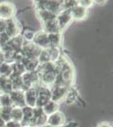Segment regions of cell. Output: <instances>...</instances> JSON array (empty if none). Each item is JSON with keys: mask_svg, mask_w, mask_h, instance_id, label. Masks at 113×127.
Masks as SVG:
<instances>
[{"mask_svg": "<svg viewBox=\"0 0 113 127\" xmlns=\"http://www.w3.org/2000/svg\"><path fill=\"white\" fill-rule=\"evenodd\" d=\"M71 16L74 17L75 19H82L85 17L86 11L83 7H74L73 9H72Z\"/></svg>", "mask_w": 113, "mask_h": 127, "instance_id": "obj_20", "label": "cell"}, {"mask_svg": "<svg viewBox=\"0 0 113 127\" xmlns=\"http://www.w3.org/2000/svg\"><path fill=\"white\" fill-rule=\"evenodd\" d=\"M12 75L11 65L6 62L0 63V76L10 77Z\"/></svg>", "mask_w": 113, "mask_h": 127, "instance_id": "obj_18", "label": "cell"}, {"mask_svg": "<svg viewBox=\"0 0 113 127\" xmlns=\"http://www.w3.org/2000/svg\"><path fill=\"white\" fill-rule=\"evenodd\" d=\"M57 104L53 101H49L46 104H45L44 106L42 108V112L44 113L45 115L49 116L51 114H54L57 112Z\"/></svg>", "mask_w": 113, "mask_h": 127, "instance_id": "obj_14", "label": "cell"}, {"mask_svg": "<svg viewBox=\"0 0 113 127\" xmlns=\"http://www.w3.org/2000/svg\"><path fill=\"white\" fill-rule=\"evenodd\" d=\"M22 64L24 65L25 71L33 72L36 70V67L38 65V59L36 58H30V57H24L21 61Z\"/></svg>", "mask_w": 113, "mask_h": 127, "instance_id": "obj_9", "label": "cell"}, {"mask_svg": "<svg viewBox=\"0 0 113 127\" xmlns=\"http://www.w3.org/2000/svg\"><path fill=\"white\" fill-rule=\"evenodd\" d=\"M65 93V89L62 86L57 85L56 87L53 89L52 92H51V99L53 102H57L63 97Z\"/></svg>", "mask_w": 113, "mask_h": 127, "instance_id": "obj_11", "label": "cell"}, {"mask_svg": "<svg viewBox=\"0 0 113 127\" xmlns=\"http://www.w3.org/2000/svg\"><path fill=\"white\" fill-rule=\"evenodd\" d=\"M42 127H48V126H42Z\"/></svg>", "mask_w": 113, "mask_h": 127, "instance_id": "obj_30", "label": "cell"}, {"mask_svg": "<svg viewBox=\"0 0 113 127\" xmlns=\"http://www.w3.org/2000/svg\"><path fill=\"white\" fill-rule=\"evenodd\" d=\"M10 94L13 106L16 107L24 108L25 107V102H24V93L22 92V90H14Z\"/></svg>", "mask_w": 113, "mask_h": 127, "instance_id": "obj_7", "label": "cell"}, {"mask_svg": "<svg viewBox=\"0 0 113 127\" xmlns=\"http://www.w3.org/2000/svg\"><path fill=\"white\" fill-rule=\"evenodd\" d=\"M99 127H111V126H106V125H100V126Z\"/></svg>", "mask_w": 113, "mask_h": 127, "instance_id": "obj_29", "label": "cell"}, {"mask_svg": "<svg viewBox=\"0 0 113 127\" xmlns=\"http://www.w3.org/2000/svg\"><path fill=\"white\" fill-rule=\"evenodd\" d=\"M63 122H64V115L57 111L46 118V124L50 127H60Z\"/></svg>", "mask_w": 113, "mask_h": 127, "instance_id": "obj_8", "label": "cell"}, {"mask_svg": "<svg viewBox=\"0 0 113 127\" xmlns=\"http://www.w3.org/2000/svg\"><path fill=\"white\" fill-rule=\"evenodd\" d=\"M36 99H37V90L35 87L28 88L24 92V102L27 107L35 108L36 107Z\"/></svg>", "mask_w": 113, "mask_h": 127, "instance_id": "obj_5", "label": "cell"}, {"mask_svg": "<svg viewBox=\"0 0 113 127\" xmlns=\"http://www.w3.org/2000/svg\"><path fill=\"white\" fill-rule=\"evenodd\" d=\"M57 20V23H58L59 27L62 28L63 26H65L66 25H68L69 21H70L71 19V13L69 12H63L60 15L58 16L57 18H56Z\"/></svg>", "mask_w": 113, "mask_h": 127, "instance_id": "obj_16", "label": "cell"}, {"mask_svg": "<svg viewBox=\"0 0 113 127\" xmlns=\"http://www.w3.org/2000/svg\"><path fill=\"white\" fill-rule=\"evenodd\" d=\"M5 127H23V126H22L21 123L14 121V120H9V121L6 123Z\"/></svg>", "mask_w": 113, "mask_h": 127, "instance_id": "obj_26", "label": "cell"}, {"mask_svg": "<svg viewBox=\"0 0 113 127\" xmlns=\"http://www.w3.org/2000/svg\"><path fill=\"white\" fill-rule=\"evenodd\" d=\"M51 55H50V53H49V50H42L41 51L40 54L38 55V62L40 63H42L43 64H47L49 63V61L51 60Z\"/></svg>", "mask_w": 113, "mask_h": 127, "instance_id": "obj_23", "label": "cell"}, {"mask_svg": "<svg viewBox=\"0 0 113 127\" xmlns=\"http://www.w3.org/2000/svg\"><path fill=\"white\" fill-rule=\"evenodd\" d=\"M22 120H23V110H22V108L16 107V106H12L11 120L21 123Z\"/></svg>", "mask_w": 113, "mask_h": 127, "instance_id": "obj_13", "label": "cell"}, {"mask_svg": "<svg viewBox=\"0 0 113 127\" xmlns=\"http://www.w3.org/2000/svg\"><path fill=\"white\" fill-rule=\"evenodd\" d=\"M15 15V6L12 3L3 2L0 3V20H9L14 18Z\"/></svg>", "mask_w": 113, "mask_h": 127, "instance_id": "obj_1", "label": "cell"}, {"mask_svg": "<svg viewBox=\"0 0 113 127\" xmlns=\"http://www.w3.org/2000/svg\"><path fill=\"white\" fill-rule=\"evenodd\" d=\"M62 80L65 82L69 81L72 79V71L69 69L68 67H64L62 69Z\"/></svg>", "mask_w": 113, "mask_h": 127, "instance_id": "obj_24", "label": "cell"}, {"mask_svg": "<svg viewBox=\"0 0 113 127\" xmlns=\"http://www.w3.org/2000/svg\"><path fill=\"white\" fill-rule=\"evenodd\" d=\"M45 28H46V32H48V34L58 33V31L60 29L56 18L49 20V21H47L46 23H45Z\"/></svg>", "mask_w": 113, "mask_h": 127, "instance_id": "obj_12", "label": "cell"}, {"mask_svg": "<svg viewBox=\"0 0 113 127\" xmlns=\"http://www.w3.org/2000/svg\"><path fill=\"white\" fill-rule=\"evenodd\" d=\"M12 106H13V102H12L10 94L9 93L0 94V108L12 107Z\"/></svg>", "mask_w": 113, "mask_h": 127, "instance_id": "obj_17", "label": "cell"}, {"mask_svg": "<svg viewBox=\"0 0 113 127\" xmlns=\"http://www.w3.org/2000/svg\"><path fill=\"white\" fill-rule=\"evenodd\" d=\"M11 108L12 107L0 108V117L6 123L11 120Z\"/></svg>", "mask_w": 113, "mask_h": 127, "instance_id": "obj_21", "label": "cell"}, {"mask_svg": "<svg viewBox=\"0 0 113 127\" xmlns=\"http://www.w3.org/2000/svg\"><path fill=\"white\" fill-rule=\"evenodd\" d=\"M51 99V92L46 87H41L37 91V99H36V107L42 108Z\"/></svg>", "mask_w": 113, "mask_h": 127, "instance_id": "obj_4", "label": "cell"}, {"mask_svg": "<svg viewBox=\"0 0 113 127\" xmlns=\"http://www.w3.org/2000/svg\"><path fill=\"white\" fill-rule=\"evenodd\" d=\"M22 110H23V120L21 122L22 126H30V121L33 118L34 108L25 106V107L22 108Z\"/></svg>", "mask_w": 113, "mask_h": 127, "instance_id": "obj_10", "label": "cell"}, {"mask_svg": "<svg viewBox=\"0 0 113 127\" xmlns=\"http://www.w3.org/2000/svg\"><path fill=\"white\" fill-rule=\"evenodd\" d=\"M20 79H21L22 85L26 87L28 89V88L34 87L35 84L37 83L38 75L35 71H33V72L25 71V72L20 75Z\"/></svg>", "mask_w": 113, "mask_h": 127, "instance_id": "obj_3", "label": "cell"}, {"mask_svg": "<svg viewBox=\"0 0 113 127\" xmlns=\"http://www.w3.org/2000/svg\"><path fill=\"white\" fill-rule=\"evenodd\" d=\"M4 28H5V21L0 20V34L4 32Z\"/></svg>", "mask_w": 113, "mask_h": 127, "instance_id": "obj_27", "label": "cell"}, {"mask_svg": "<svg viewBox=\"0 0 113 127\" xmlns=\"http://www.w3.org/2000/svg\"><path fill=\"white\" fill-rule=\"evenodd\" d=\"M4 33L9 36V38H13L18 36L20 33V27L15 20L11 19L5 21V28H4Z\"/></svg>", "mask_w": 113, "mask_h": 127, "instance_id": "obj_2", "label": "cell"}, {"mask_svg": "<svg viewBox=\"0 0 113 127\" xmlns=\"http://www.w3.org/2000/svg\"><path fill=\"white\" fill-rule=\"evenodd\" d=\"M34 36H35V33L33 32H31V31H25L24 33V38L25 40L29 41V42H30V41H33L34 39Z\"/></svg>", "mask_w": 113, "mask_h": 127, "instance_id": "obj_25", "label": "cell"}, {"mask_svg": "<svg viewBox=\"0 0 113 127\" xmlns=\"http://www.w3.org/2000/svg\"><path fill=\"white\" fill-rule=\"evenodd\" d=\"M56 73L54 72V70H50V71H43L42 75V81L44 84H52L56 81Z\"/></svg>", "mask_w": 113, "mask_h": 127, "instance_id": "obj_15", "label": "cell"}, {"mask_svg": "<svg viewBox=\"0 0 113 127\" xmlns=\"http://www.w3.org/2000/svg\"><path fill=\"white\" fill-rule=\"evenodd\" d=\"M38 15L39 17L42 19V20L45 23H46L47 21L49 20H52V19H55V15L51 12L47 11V10H45V9H38Z\"/></svg>", "mask_w": 113, "mask_h": 127, "instance_id": "obj_19", "label": "cell"}, {"mask_svg": "<svg viewBox=\"0 0 113 127\" xmlns=\"http://www.w3.org/2000/svg\"><path fill=\"white\" fill-rule=\"evenodd\" d=\"M0 92H2V89H1V87H0Z\"/></svg>", "mask_w": 113, "mask_h": 127, "instance_id": "obj_31", "label": "cell"}, {"mask_svg": "<svg viewBox=\"0 0 113 127\" xmlns=\"http://www.w3.org/2000/svg\"><path fill=\"white\" fill-rule=\"evenodd\" d=\"M5 126H6V122L0 117V127H5Z\"/></svg>", "mask_w": 113, "mask_h": 127, "instance_id": "obj_28", "label": "cell"}, {"mask_svg": "<svg viewBox=\"0 0 113 127\" xmlns=\"http://www.w3.org/2000/svg\"><path fill=\"white\" fill-rule=\"evenodd\" d=\"M48 40H49V46L52 47V48H56L60 43V36L58 33H51L48 34Z\"/></svg>", "mask_w": 113, "mask_h": 127, "instance_id": "obj_22", "label": "cell"}, {"mask_svg": "<svg viewBox=\"0 0 113 127\" xmlns=\"http://www.w3.org/2000/svg\"><path fill=\"white\" fill-rule=\"evenodd\" d=\"M33 42L38 48H46L49 46V40H48V34L46 32H39L35 34Z\"/></svg>", "mask_w": 113, "mask_h": 127, "instance_id": "obj_6", "label": "cell"}]
</instances>
